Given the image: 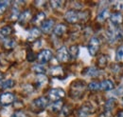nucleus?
Instances as JSON below:
<instances>
[{
  "label": "nucleus",
  "instance_id": "1",
  "mask_svg": "<svg viewBox=\"0 0 123 117\" xmlns=\"http://www.w3.org/2000/svg\"><path fill=\"white\" fill-rule=\"evenodd\" d=\"M64 18L69 23H77L80 20H85L86 15L85 13H79L74 10H69L65 13Z\"/></svg>",
  "mask_w": 123,
  "mask_h": 117
},
{
  "label": "nucleus",
  "instance_id": "2",
  "mask_svg": "<svg viewBox=\"0 0 123 117\" xmlns=\"http://www.w3.org/2000/svg\"><path fill=\"white\" fill-rule=\"evenodd\" d=\"M65 95V92L64 90L61 88H52L49 90L48 92V97L50 100L56 102V101H60V99H62V97H64Z\"/></svg>",
  "mask_w": 123,
  "mask_h": 117
},
{
  "label": "nucleus",
  "instance_id": "3",
  "mask_svg": "<svg viewBox=\"0 0 123 117\" xmlns=\"http://www.w3.org/2000/svg\"><path fill=\"white\" fill-rule=\"evenodd\" d=\"M15 100V96L12 92H4L0 95V104L2 106H9Z\"/></svg>",
  "mask_w": 123,
  "mask_h": 117
},
{
  "label": "nucleus",
  "instance_id": "4",
  "mask_svg": "<svg viewBox=\"0 0 123 117\" xmlns=\"http://www.w3.org/2000/svg\"><path fill=\"white\" fill-rule=\"evenodd\" d=\"M99 40H98V38H97V37H93L91 38V40H90V42H89V45H88V51H89V53H90V55H96L97 54V52H98V49H99Z\"/></svg>",
  "mask_w": 123,
  "mask_h": 117
},
{
  "label": "nucleus",
  "instance_id": "5",
  "mask_svg": "<svg viewBox=\"0 0 123 117\" xmlns=\"http://www.w3.org/2000/svg\"><path fill=\"white\" fill-rule=\"evenodd\" d=\"M52 57V51L50 50H43L39 54H38V61L40 64H46L47 63Z\"/></svg>",
  "mask_w": 123,
  "mask_h": 117
},
{
  "label": "nucleus",
  "instance_id": "6",
  "mask_svg": "<svg viewBox=\"0 0 123 117\" xmlns=\"http://www.w3.org/2000/svg\"><path fill=\"white\" fill-rule=\"evenodd\" d=\"M69 57H70L69 51L65 47H62L61 49H59L57 51V59H58V61L64 63V62H67L69 60Z\"/></svg>",
  "mask_w": 123,
  "mask_h": 117
},
{
  "label": "nucleus",
  "instance_id": "7",
  "mask_svg": "<svg viewBox=\"0 0 123 117\" xmlns=\"http://www.w3.org/2000/svg\"><path fill=\"white\" fill-rule=\"evenodd\" d=\"M32 105H33L34 108H36L38 110H44L48 105V100L46 99V97H39V98L35 99L32 102Z\"/></svg>",
  "mask_w": 123,
  "mask_h": 117
},
{
  "label": "nucleus",
  "instance_id": "8",
  "mask_svg": "<svg viewBox=\"0 0 123 117\" xmlns=\"http://www.w3.org/2000/svg\"><path fill=\"white\" fill-rule=\"evenodd\" d=\"M53 27H54V21L52 19H47L41 24V30L44 33H49L53 29Z\"/></svg>",
  "mask_w": 123,
  "mask_h": 117
},
{
  "label": "nucleus",
  "instance_id": "9",
  "mask_svg": "<svg viewBox=\"0 0 123 117\" xmlns=\"http://www.w3.org/2000/svg\"><path fill=\"white\" fill-rule=\"evenodd\" d=\"M106 35H107L108 41H109L110 43H113V42H115V41L119 37V32H118L117 29H109L107 30Z\"/></svg>",
  "mask_w": 123,
  "mask_h": 117
},
{
  "label": "nucleus",
  "instance_id": "10",
  "mask_svg": "<svg viewBox=\"0 0 123 117\" xmlns=\"http://www.w3.org/2000/svg\"><path fill=\"white\" fill-rule=\"evenodd\" d=\"M110 20H111V23L114 26H117V25H119V24L122 23L123 16L119 13H116V14H113V15L110 16Z\"/></svg>",
  "mask_w": 123,
  "mask_h": 117
},
{
  "label": "nucleus",
  "instance_id": "11",
  "mask_svg": "<svg viewBox=\"0 0 123 117\" xmlns=\"http://www.w3.org/2000/svg\"><path fill=\"white\" fill-rule=\"evenodd\" d=\"M41 35V30L38 28H32L29 32L28 35V40L29 41H34L36 39H38Z\"/></svg>",
  "mask_w": 123,
  "mask_h": 117
},
{
  "label": "nucleus",
  "instance_id": "12",
  "mask_svg": "<svg viewBox=\"0 0 123 117\" xmlns=\"http://www.w3.org/2000/svg\"><path fill=\"white\" fill-rule=\"evenodd\" d=\"M115 88V85L113 83V81L111 80H103L101 83H100V89L102 90H105V91H109V90H112L113 88Z\"/></svg>",
  "mask_w": 123,
  "mask_h": 117
},
{
  "label": "nucleus",
  "instance_id": "13",
  "mask_svg": "<svg viewBox=\"0 0 123 117\" xmlns=\"http://www.w3.org/2000/svg\"><path fill=\"white\" fill-rule=\"evenodd\" d=\"M31 13L30 10H26V11H24L22 14H20V16H19V18H18V21H19V23H26V22H28L30 19H31Z\"/></svg>",
  "mask_w": 123,
  "mask_h": 117
},
{
  "label": "nucleus",
  "instance_id": "14",
  "mask_svg": "<svg viewBox=\"0 0 123 117\" xmlns=\"http://www.w3.org/2000/svg\"><path fill=\"white\" fill-rule=\"evenodd\" d=\"M98 74H99V71L95 67H89L84 71V75H87L89 77H97L98 76Z\"/></svg>",
  "mask_w": 123,
  "mask_h": 117
},
{
  "label": "nucleus",
  "instance_id": "15",
  "mask_svg": "<svg viewBox=\"0 0 123 117\" xmlns=\"http://www.w3.org/2000/svg\"><path fill=\"white\" fill-rule=\"evenodd\" d=\"M15 82L12 79H7V80H3L0 82V88L1 89H6V88H11L14 86Z\"/></svg>",
  "mask_w": 123,
  "mask_h": 117
},
{
  "label": "nucleus",
  "instance_id": "16",
  "mask_svg": "<svg viewBox=\"0 0 123 117\" xmlns=\"http://www.w3.org/2000/svg\"><path fill=\"white\" fill-rule=\"evenodd\" d=\"M111 16V14H110V11L107 10V9H105V10H102L98 15V20L99 21V22H103V21H105L106 19H108L109 17Z\"/></svg>",
  "mask_w": 123,
  "mask_h": 117
},
{
  "label": "nucleus",
  "instance_id": "17",
  "mask_svg": "<svg viewBox=\"0 0 123 117\" xmlns=\"http://www.w3.org/2000/svg\"><path fill=\"white\" fill-rule=\"evenodd\" d=\"M13 29L11 26H4L0 29V36L1 37H7L12 33Z\"/></svg>",
  "mask_w": 123,
  "mask_h": 117
},
{
  "label": "nucleus",
  "instance_id": "18",
  "mask_svg": "<svg viewBox=\"0 0 123 117\" xmlns=\"http://www.w3.org/2000/svg\"><path fill=\"white\" fill-rule=\"evenodd\" d=\"M65 30H66V27H65V25H63V24H59V25H57V26L53 29L54 34L57 35V36L62 35V34L65 32Z\"/></svg>",
  "mask_w": 123,
  "mask_h": 117
},
{
  "label": "nucleus",
  "instance_id": "19",
  "mask_svg": "<svg viewBox=\"0 0 123 117\" xmlns=\"http://www.w3.org/2000/svg\"><path fill=\"white\" fill-rule=\"evenodd\" d=\"M45 18H46V15L44 13H39L35 15L32 19V23L34 24H39V23H43L45 21Z\"/></svg>",
  "mask_w": 123,
  "mask_h": 117
},
{
  "label": "nucleus",
  "instance_id": "20",
  "mask_svg": "<svg viewBox=\"0 0 123 117\" xmlns=\"http://www.w3.org/2000/svg\"><path fill=\"white\" fill-rule=\"evenodd\" d=\"M62 102L61 100L54 102L50 106V110H51L52 111H54V112L60 111V110H62Z\"/></svg>",
  "mask_w": 123,
  "mask_h": 117
},
{
  "label": "nucleus",
  "instance_id": "21",
  "mask_svg": "<svg viewBox=\"0 0 123 117\" xmlns=\"http://www.w3.org/2000/svg\"><path fill=\"white\" fill-rule=\"evenodd\" d=\"M89 113H90V109L84 106L78 111V117H88Z\"/></svg>",
  "mask_w": 123,
  "mask_h": 117
},
{
  "label": "nucleus",
  "instance_id": "22",
  "mask_svg": "<svg viewBox=\"0 0 123 117\" xmlns=\"http://www.w3.org/2000/svg\"><path fill=\"white\" fill-rule=\"evenodd\" d=\"M32 70H33L34 73H36L37 74H45V73L46 72V69L43 66V65H41V64L33 66Z\"/></svg>",
  "mask_w": 123,
  "mask_h": 117
},
{
  "label": "nucleus",
  "instance_id": "23",
  "mask_svg": "<svg viewBox=\"0 0 123 117\" xmlns=\"http://www.w3.org/2000/svg\"><path fill=\"white\" fill-rule=\"evenodd\" d=\"M16 46V41L14 39H12V38H9L7 40L4 41V47L8 50H11V49H13Z\"/></svg>",
  "mask_w": 123,
  "mask_h": 117
},
{
  "label": "nucleus",
  "instance_id": "24",
  "mask_svg": "<svg viewBox=\"0 0 123 117\" xmlns=\"http://www.w3.org/2000/svg\"><path fill=\"white\" fill-rule=\"evenodd\" d=\"M47 82V77L45 74H38L36 77V83L39 86H43Z\"/></svg>",
  "mask_w": 123,
  "mask_h": 117
},
{
  "label": "nucleus",
  "instance_id": "25",
  "mask_svg": "<svg viewBox=\"0 0 123 117\" xmlns=\"http://www.w3.org/2000/svg\"><path fill=\"white\" fill-rule=\"evenodd\" d=\"M79 51H80V49L77 45H73L70 47V50H69V54L73 57V58H76L79 54Z\"/></svg>",
  "mask_w": 123,
  "mask_h": 117
},
{
  "label": "nucleus",
  "instance_id": "26",
  "mask_svg": "<svg viewBox=\"0 0 123 117\" xmlns=\"http://www.w3.org/2000/svg\"><path fill=\"white\" fill-rule=\"evenodd\" d=\"M115 104H116V100H115L114 98L109 99L107 102L105 103V110H106V111H111V110L114 109Z\"/></svg>",
  "mask_w": 123,
  "mask_h": 117
},
{
  "label": "nucleus",
  "instance_id": "27",
  "mask_svg": "<svg viewBox=\"0 0 123 117\" xmlns=\"http://www.w3.org/2000/svg\"><path fill=\"white\" fill-rule=\"evenodd\" d=\"M116 59L117 62H123V46H120L117 52H116Z\"/></svg>",
  "mask_w": 123,
  "mask_h": 117
},
{
  "label": "nucleus",
  "instance_id": "28",
  "mask_svg": "<svg viewBox=\"0 0 123 117\" xmlns=\"http://www.w3.org/2000/svg\"><path fill=\"white\" fill-rule=\"evenodd\" d=\"M9 1H0V15H3L9 6Z\"/></svg>",
  "mask_w": 123,
  "mask_h": 117
},
{
  "label": "nucleus",
  "instance_id": "29",
  "mask_svg": "<svg viewBox=\"0 0 123 117\" xmlns=\"http://www.w3.org/2000/svg\"><path fill=\"white\" fill-rule=\"evenodd\" d=\"M50 73H51V74L53 76H58L60 74H62V69L61 67H53L51 69Z\"/></svg>",
  "mask_w": 123,
  "mask_h": 117
},
{
  "label": "nucleus",
  "instance_id": "30",
  "mask_svg": "<svg viewBox=\"0 0 123 117\" xmlns=\"http://www.w3.org/2000/svg\"><path fill=\"white\" fill-rule=\"evenodd\" d=\"M88 88L90 90H98L100 89V84L98 83V82H91L89 85H88Z\"/></svg>",
  "mask_w": 123,
  "mask_h": 117
},
{
  "label": "nucleus",
  "instance_id": "31",
  "mask_svg": "<svg viewBox=\"0 0 123 117\" xmlns=\"http://www.w3.org/2000/svg\"><path fill=\"white\" fill-rule=\"evenodd\" d=\"M50 4H51L52 8H54V9H59V8H61V5L62 4V1H51Z\"/></svg>",
  "mask_w": 123,
  "mask_h": 117
},
{
  "label": "nucleus",
  "instance_id": "32",
  "mask_svg": "<svg viewBox=\"0 0 123 117\" xmlns=\"http://www.w3.org/2000/svg\"><path fill=\"white\" fill-rule=\"evenodd\" d=\"M69 108L68 107H63L62 109V116L65 117L67 116L68 114H69Z\"/></svg>",
  "mask_w": 123,
  "mask_h": 117
},
{
  "label": "nucleus",
  "instance_id": "33",
  "mask_svg": "<svg viewBox=\"0 0 123 117\" xmlns=\"http://www.w3.org/2000/svg\"><path fill=\"white\" fill-rule=\"evenodd\" d=\"M12 117H27V115L22 111H17L12 115Z\"/></svg>",
  "mask_w": 123,
  "mask_h": 117
},
{
  "label": "nucleus",
  "instance_id": "34",
  "mask_svg": "<svg viewBox=\"0 0 123 117\" xmlns=\"http://www.w3.org/2000/svg\"><path fill=\"white\" fill-rule=\"evenodd\" d=\"M117 94L123 96V86H120L119 88L117 89Z\"/></svg>",
  "mask_w": 123,
  "mask_h": 117
},
{
  "label": "nucleus",
  "instance_id": "35",
  "mask_svg": "<svg viewBox=\"0 0 123 117\" xmlns=\"http://www.w3.org/2000/svg\"><path fill=\"white\" fill-rule=\"evenodd\" d=\"M117 7H116V9H117V10H122L123 9V3L122 2H117Z\"/></svg>",
  "mask_w": 123,
  "mask_h": 117
},
{
  "label": "nucleus",
  "instance_id": "36",
  "mask_svg": "<svg viewBox=\"0 0 123 117\" xmlns=\"http://www.w3.org/2000/svg\"><path fill=\"white\" fill-rule=\"evenodd\" d=\"M4 76H5V75H4V73H3L2 72H1V71H0V81H3V79H4Z\"/></svg>",
  "mask_w": 123,
  "mask_h": 117
},
{
  "label": "nucleus",
  "instance_id": "37",
  "mask_svg": "<svg viewBox=\"0 0 123 117\" xmlns=\"http://www.w3.org/2000/svg\"><path fill=\"white\" fill-rule=\"evenodd\" d=\"M117 117H123V111L119 112V113H118V115H117Z\"/></svg>",
  "mask_w": 123,
  "mask_h": 117
},
{
  "label": "nucleus",
  "instance_id": "38",
  "mask_svg": "<svg viewBox=\"0 0 123 117\" xmlns=\"http://www.w3.org/2000/svg\"><path fill=\"white\" fill-rule=\"evenodd\" d=\"M122 102H123V99H122Z\"/></svg>",
  "mask_w": 123,
  "mask_h": 117
}]
</instances>
